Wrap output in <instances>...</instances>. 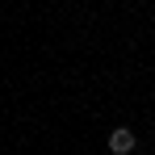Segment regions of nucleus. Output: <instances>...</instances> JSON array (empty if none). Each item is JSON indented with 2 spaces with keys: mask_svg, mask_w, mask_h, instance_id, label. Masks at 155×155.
Wrapping results in <instances>:
<instances>
[{
  "mask_svg": "<svg viewBox=\"0 0 155 155\" xmlns=\"http://www.w3.org/2000/svg\"><path fill=\"white\" fill-rule=\"evenodd\" d=\"M109 151H113V155H130V151H134V134H130L126 126H117L113 134H109Z\"/></svg>",
  "mask_w": 155,
  "mask_h": 155,
  "instance_id": "1",
  "label": "nucleus"
}]
</instances>
